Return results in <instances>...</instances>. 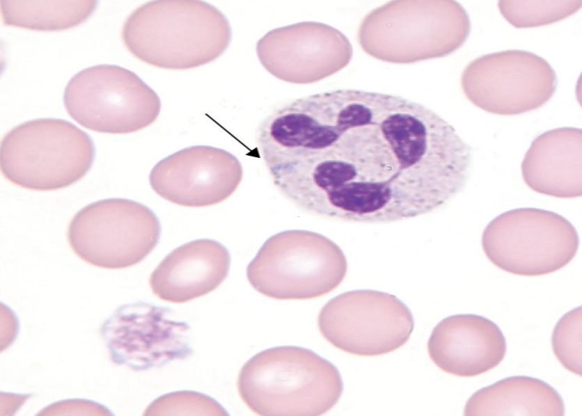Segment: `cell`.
I'll return each mask as SVG.
<instances>
[{
  "mask_svg": "<svg viewBox=\"0 0 582 416\" xmlns=\"http://www.w3.org/2000/svg\"><path fill=\"white\" fill-rule=\"evenodd\" d=\"M121 38L139 60L160 68L187 70L219 57L231 29L212 5L196 0L148 1L126 19Z\"/></svg>",
  "mask_w": 582,
  "mask_h": 416,
  "instance_id": "1",
  "label": "cell"
},
{
  "mask_svg": "<svg viewBox=\"0 0 582 416\" xmlns=\"http://www.w3.org/2000/svg\"><path fill=\"white\" fill-rule=\"evenodd\" d=\"M237 390L259 415H320L338 402L343 384L327 360L303 347L283 346L250 358L239 373Z\"/></svg>",
  "mask_w": 582,
  "mask_h": 416,
  "instance_id": "2",
  "label": "cell"
},
{
  "mask_svg": "<svg viewBox=\"0 0 582 416\" xmlns=\"http://www.w3.org/2000/svg\"><path fill=\"white\" fill-rule=\"evenodd\" d=\"M88 134L61 119L26 121L2 138L0 167L11 183L33 191H54L81 179L94 161Z\"/></svg>",
  "mask_w": 582,
  "mask_h": 416,
  "instance_id": "3",
  "label": "cell"
},
{
  "mask_svg": "<svg viewBox=\"0 0 582 416\" xmlns=\"http://www.w3.org/2000/svg\"><path fill=\"white\" fill-rule=\"evenodd\" d=\"M347 272L341 248L319 233L292 230L262 244L246 269L251 286L277 300H306L337 288Z\"/></svg>",
  "mask_w": 582,
  "mask_h": 416,
  "instance_id": "4",
  "label": "cell"
},
{
  "mask_svg": "<svg viewBox=\"0 0 582 416\" xmlns=\"http://www.w3.org/2000/svg\"><path fill=\"white\" fill-rule=\"evenodd\" d=\"M481 243L488 259L508 273L537 276L555 272L576 255L579 237L563 216L538 208H517L492 219Z\"/></svg>",
  "mask_w": 582,
  "mask_h": 416,
  "instance_id": "5",
  "label": "cell"
},
{
  "mask_svg": "<svg viewBox=\"0 0 582 416\" xmlns=\"http://www.w3.org/2000/svg\"><path fill=\"white\" fill-rule=\"evenodd\" d=\"M63 102L70 116L100 133H133L159 116L157 94L134 72L116 65L84 69L68 83Z\"/></svg>",
  "mask_w": 582,
  "mask_h": 416,
  "instance_id": "6",
  "label": "cell"
},
{
  "mask_svg": "<svg viewBox=\"0 0 582 416\" xmlns=\"http://www.w3.org/2000/svg\"><path fill=\"white\" fill-rule=\"evenodd\" d=\"M161 225L146 205L125 198L91 203L70 221L67 238L74 254L103 269H120L144 259L157 246Z\"/></svg>",
  "mask_w": 582,
  "mask_h": 416,
  "instance_id": "7",
  "label": "cell"
},
{
  "mask_svg": "<svg viewBox=\"0 0 582 416\" xmlns=\"http://www.w3.org/2000/svg\"><path fill=\"white\" fill-rule=\"evenodd\" d=\"M408 307L395 296L370 289L343 293L320 310L317 326L322 337L344 352L377 356L403 346L414 329Z\"/></svg>",
  "mask_w": 582,
  "mask_h": 416,
  "instance_id": "8",
  "label": "cell"
},
{
  "mask_svg": "<svg viewBox=\"0 0 582 416\" xmlns=\"http://www.w3.org/2000/svg\"><path fill=\"white\" fill-rule=\"evenodd\" d=\"M462 87L478 108L498 115H517L537 109L553 95L555 71L543 58L524 50L483 55L464 70Z\"/></svg>",
  "mask_w": 582,
  "mask_h": 416,
  "instance_id": "9",
  "label": "cell"
},
{
  "mask_svg": "<svg viewBox=\"0 0 582 416\" xmlns=\"http://www.w3.org/2000/svg\"><path fill=\"white\" fill-rule=\"evenodd\" d=\"M171 314L168 307L142 301L118 307L100 328L112 362L145 371L191 355L190 328Z\"/></svg>",
  "mask_w": 582,
  "mask_h": 416,
  "instance_id": "10",
  "label": "cell"
},
{
  "mask_svg": "<svg viewBox=\"0 0 582 416\" xmlns=\"http://www.w3.org/2000/svg\"><path fill=\"white\" fill-rule=\"evenodd\" d=\"M262 66L284 81L306 84L318 81L345 67L352 46L337 29L303 22L273 29L257 42Z\"/></svg>",
  "mask_w": 582,
  "mask_h": 416,
  "instance_id": "11",
  "label": "cell"
},
{
  "mask_svg": "<svg viewBox=\"0 0 582 416\" xmlns=\"http://www.w3.org/2000/svg\"><path fill=\"white\" fill-rule=\"evenodd\" d=\"M243 169L230 152L214 147L184 148L159 161L149 175L153 191L163 199L189 207L221 202L239 185Z\"/></svg>",
  "mask_w": 582,
  "mask_h": 416,
  "instance_id": "12",
  "label": "cell"
},
{
  "mask_svg": "<svg viewBox=\"0 0 582 416\" xmlns=\"http://www.w3.org/2000/svg\"><path fill=\"white\" fill-rule=\"evenodd\" d=\"M506 340L498 326L476 314L443 319L427 342L432 362L446 373L473 377L498 366L506 353Z\"/></svg>",
  "mask_w": 582,
  "mask_h": 416,
  "instance_id": "13",
  "label": "cell"
},
{
  "mask_svg": "<svg viewBox=\"0 0 582 416\" xmlns=\"http://www.w3.org/2000/svg\"><path fill=\"white\" fill-rule=\"evenodd\" d=\"M230 255L208 239L184 243L168 254L151 273L149 283L161 300L182 303L207 294L227 277Z\"/></svg>",
  "mask_w": 582,
  "mask_h": 416,
  "instance_id": "14",
  "label": "cell"
},
{
  "mask_svg": "<svg viewBox=\"0 0 582 416\" xmlns=\"http://www.w3.org/2000/svg\"><path fill=\"white\" fill-rule=\"evenodd\" d=\"M581 132L579 128L560 127L533 141L521 166L528 187L559 198L581 196Z\"/></svg>",
  "mask_w": 582,
  "mask_h": 416,
  "instance_id": "15",
  "label": "cell"
},
{
  "mask_svg": "<svg viewBox=\"0 0 582 416\" xmlns=\"http://www.w3.org/2000/svg\"><path fill=\"white\" fill-rule=\"evenodd\" d=\"M464 415H564L558 392L540 379L515 376L476 391L467 401Z\"/></svg>",
  "mask_w": 582,
  "mask_h": 416,
  "instance_id": "16",
  "label": "cell"
},
{
  "mask_svg": "<svg viewBox=\"0 0 582 416\" xmlns=\"http://www.w3.org/2000/svg\"><path fill=\"white\" fill-rule=\"evenodd\" d=\"M95 1H1L3 22L27 29L51 31L77 26L93 12Z\"/></svg>",
  "mask_w": 582,
  "mask_h": 416,
  "instance_id": "17",
  "label": "cell"
},
{
  "mask_svg": "<svg viewBox=\"0 0 582 416\" xmlns=\"http://www.w3.org/2000/svg\"><path fill=\"white\" fill-rule=\"evenodd\" d=\"M582 1H499L501 15L512 26L527 28L546 25L576 12Z\"/></svg>",
  "mask_w": 582,
  "mask_h": 416,
  "instance_id": "18",
  "label": "cell"
},
{
  "mask_svg": "<svg viewBox=\"0 0 582 416\" xmlns=\"http://www.w3.org/2000/svg\"><path fill=\"white\" fill-rule=\"evenodd\" d=\"M214 399L194 391L166 394L155 399L145 411L147 415H226Z\"/></svg>",
  "mask_w": 582,
  "mask_h": 416,
  "instance_id": "19",
  "label": "cell"
},
{
  "mask_svg": "<svg viewBox=\"0 0 582 416\" xmlns=\"http://www.w3.org/2000/svg\"><path fill=\"white\" fill-rule=\"evenodd\" d=\"M552 349L560 362L581 376V306L565 314L551 337Z\"/></svg>",
  "mask_w": 582,
  "mask_h": 416,
  "instance_id": "20",
  "label": "cell"
}]
</instances>
